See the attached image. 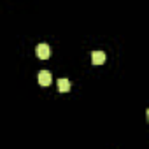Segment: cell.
<instances>
[{
  "label": "cell",
  "mask_w": 149,
  "mask_h": 149,
  "mask_svg": "<svg viewBox=\"0 0 149 149\" xmlns=\"http://www.w3.org/2000/svg\"><path fill=\"white\" fill-rule=\"evenodd\" d=\"M56 84H58V90H60L61 93L70 90V81H68V79H58V81H56Z\"/></svg>",
  "instance_id": "277c9868"
},
{
  "label": "cell",
  "mask_w": 149,
  "mask_h": 149,
  "mask_svg": "<svg viewBox=\"0 0 149 149\" xmlns=\"http://www.w3.org/2000/svg\"><path fill=\"white\" fill-rule=\"evenodd\" d=\"M35 53H37V56H39L40 60H47V58L51 56V47H49L46 42H42V44H39V46H37Z\"/></svg>",
  "instance_id": "6da1fadb"
},
{
  "label": "cell",
  "mask_w": 149,
  "mask_h": 149,
  "mask_svg": "<svg viewBox=\"0 0 149 149\" xmlns=\"http://www.w3.org/2000/svg\"><path fill=\"white\" fill-rule=\"evenodd\" d=\"M51 81H53V76H51L49 70H40L39 72V84L40 86H49Z\"/></svg>",
  "instance_id": "7a4b0ae2"
},
{
  "label": "cell",
  "mask_w": 149,
  "mask_h": 149,
  "mask_svg": "<svg viewBox=\"0 0 149 149\" xmlns=\"http://www.w3.org/2000/svg\"><path fill=\"white\" fill-rule=\"evenodd\" d=\"M91 61H93V65H102L105 61V53L104 51H93L91 53Z\"/></svg>",
  "instance_id": "3957f363"
}]
</instances>
